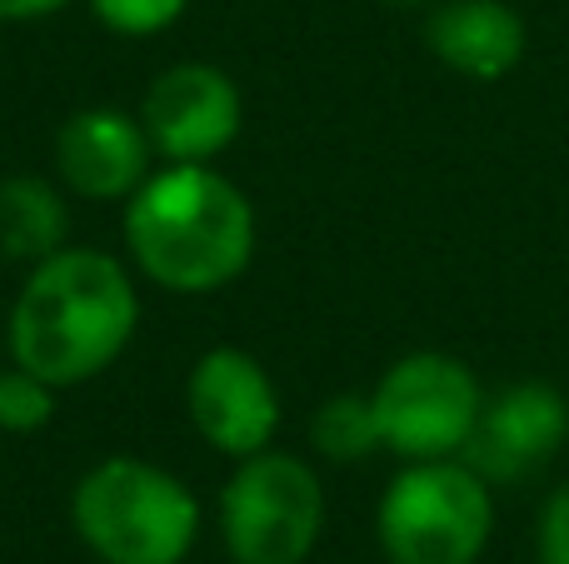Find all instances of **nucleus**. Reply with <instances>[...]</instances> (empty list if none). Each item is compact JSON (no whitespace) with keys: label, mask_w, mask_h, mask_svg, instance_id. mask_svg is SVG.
Here are the masks:
<instances>
[{"label":"nucleus","mask_w":569,"mask_h":564,"mask_svg":"<svg viewBox=\"0 0 569 564\" xmlns=\"http://www.w3.org/2000/svg\"><path fill=\"white\" fill-rule=\"evenodd\" d=\"M380 445L400 460H455L480 420L485 390L475 370L440 350H415L395 360L370 390Z\"/></svg>","instance_id":"423d86ee"},{"label":"nucleus","mask_w":569,"mask_h":564,"mask_svg":"<svg viewBox=\"0 0 569 564\" xmlns=\"http://www.w3.org/2000/svg\"><path fill=\"white\" fill-rule=\"evenodd\" d=\"M535 550H540V564H569V485L545 500L540 525H535Z\"/></svg>","instance_id":"dca6fc26"},{"label":"nucleus","mask_w":569,"mask_h":564,"mask_svg":"<svg viewBox=\"0 0 569 564\" xmlns=\"http://www.w3.org/2000/svg\"><path fill=\"white\" fill-rule=\"evenodd\" d=\"M70 210L50 180L40 175H10L0 180V250L10 260L40 265L56 250H66Z\"/></svg>","instance_id":"f8f14e48"},{"label":"nucleus","mask_w":569,"mask_h":564,"mask_svg":"<svg viewBox=\"0 0 569 564\" xmlns=\"http://www.w3.org/2000/svg\"><path fill=\"white\" fill-rule=\"evenodd\" d=\"M186 405L206 445L236 460L260 455L280 430L276 380L250 350L236 345H216L210 355H200V365L190 370Z\"/></svg>","instance_id":"1a4fd4ad"},{"label":"nucleus","mask_w":569,"mask_h":564,"mask_svg":"<svg viewBox=\"0 0 569 564\" xmlns=\"http://www.w3.org/2000/svg\"><path fill=\"white\" fill-rule=\"evenodd\" d=\"M405 6H430V0H405Z\"/></svg>","instance_id":"a211bd4d"},{"label":"nucleus","mask_w":569,"mask_h":564,"mask_svg":"<svg viewBox=\"0 0 569 564\" xmlns=\"http://www.w3.org/2000/svg\"><path fill=\"white\" fill-rule=\"evenodd\" d=\"M126 245L140 275L170 295H216L256 255L246 190L210 165H166L130 195Z\"/></svg>","instance_id":"f03ea898"},{"label":"nucleus","mask_w":569,"mask_h":564,"mask_svg":"<svg viewBox=\"0 0 569 564\" xmlns=\"http://www.w3.org/2000/svg\"><path fill=\"white\" fill-rule=\"evenodd\" d=\"M569 440V400L545 380H520L480 405L460 460L485 485H520L545 470Z\"/></svg>","instance_id":"6e6552de"},{"label":"nucleus","mask_w":569,"mask_h":564,"mask_svg":"<svg viewBox=\"0 0 569 564\" xmlns=\"http://www.w3.org/2000/svg\"><path fill=\"white\" fill-rule=\"evenodd\" d=\"M150 145L140 115L126 110H80L56 135V170L80 200H126L150 180Z\"/></svg>","instance_id":"9d476101"},{"label":"nucleus","mask_w":569,"mask_h":564,"mask_svg":"<svg viewBox=\"0 0 569 564\" xmlns=\"http://www.w3.org/2000/svg\"><path fill=\"white\" fill-rule=\"evenodd\" d=\"M310 440H315V450H320L325 460H340V465L385 450L380 445V425H375L370 395H330L320 410H315Z\"/></svg>","instance_id":"ddd939ff"},{"label":"nucleus","mask_w":569,"mask_h":564,"mask_svg":"<svg viewBox=\"0 0 569 564\" xmlns=\"http://www.w3.org/2000/svg\"><path fill=\"white\" fill-rule=\"evenodd\" d=\"M375 535L390 564H475L495 535V495L460 455L415 460L380 495Z\"/></svg>","instance_id":"20e7f679"},{"label":"nucleus","mask_w":569,"mask_h":564,"mask_svg":"<svg viewBox=\"0 0 569 564\" xmlns=\"http://www.w3.org/2000/svg\"><path fill=\"white\" fill-rule=\"evenodd\" d=\"M435 60L470 80H500L525 60V20L505 0H440L425 26Z\"/></svg>","instance_id":"9b49d317"},{"label":"nucleus","mask_w":569,"mask_h":564,"mask_svg":"<svg viewBox=\"0 0 569 564\" xmlns=\"http://www.w3.org/2000/svg\"><path fill=\"white\" fill-rule=\"evenodd\" d=\"M56 415V385H46L30 370H0V430L10 435H30V430H46Z\"/></svg>","instance_id":"4468645a"},{"label":"nucleus","mask_w":569,"mask_h":564,"mask_svg":"<svg viewBox=\"0 0 569 564\" xmlns=\"http://www.w3.org/2000/svg\"><path fill=\"white\" fill-rule=\"evenodd\" d=\"M240 90L220 66L180 60L160 70L146 90L140 125H146L156 155L170 165H206L240 135Z\"/></svg>","instance_id":"0eeeda50"},{"label":"nucleus","mask_w":569,"mask_h":564,"mask_svg":"<svg viewBox=\"0 0 569 564\" xmlns=\"http://www.w3.org/2000/svg\"><path fill=\"white\" fill-rule=\"evenodd\" d=\"M325 530L315 470L280 450L246 455L220 490V540L236 564H305Z\"/></svg>","instance_id":"39448f33"},{"label":"nucleus","mask_w":569,"mask_h":564,"mask_svg":"<svg viewBox=\"0 0 569 564\" xmlns=\"http://www.w3.org/2000/svg\"><path fill=\"white\" fill-rule=\"evenodd\" d=\"M66 6L70 0H0V20H6V26H16V20H46Z\"/></svg>","instance_id":"f3484780"},{"label":"nucleus","mask_w":569,"mask_h":564,"mask_svg":"<svg viewBox=\"0 0 569 564\" xmlns=\"http://www.w3.org/2000/svg\"><path fill=\"white\" fill-rule=\"evenodd\" d=\"M70 520L106 564H180L200 535V505L150 460H100L70 495Z\"/></svg>","instance_id":"7ed1b4c3"},{"label":"nucleus","mask_w":569,"mask_h":564,"mask_svg":"<svg viewBox=\"0 0 569 564\" xmlns=\"http://www.w3.org/2000/svg\"><path fill=\"white\" fill-rule=\"evenodd\" d=\"M190 0H90L96 20L116 36H160L186 16Z\"/></svg>","instance_id":"2eb2a0df"},{"label":"nucleus","mask_w":569,"mask_h":564,"mask_svg":"<svg viewBox=\"0 0 569 564\" xmlns=\"http://www.w3.org/2000/svg\"><path fill=\"white\" fill-rule=\"evenodd\" d=\"M140 325V295L106 250L66 245L30 265L10 305V360L46 385H86L126 355Z\"/></svg>","instance_id":"f257e3e1"}]
</instances>
